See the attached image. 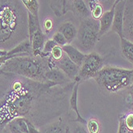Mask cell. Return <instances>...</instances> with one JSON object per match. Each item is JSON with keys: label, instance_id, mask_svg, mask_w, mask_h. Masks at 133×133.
Returning a JSON list of instances; mask_svg holds the SVG:
<instances>
[{"label": "cell", "instance_id": "52a82bcc", "mask_svg": "<svg viewBox=\"0 0 133 133\" xmlns=\"http://www.w3.org/2000/svg\"><path fill=\"white\" fill-rule=\"evenodd\" d=\"M127 0H115L113 3L114 6V17L111 26V30L113 32L116 33L119 38L123 37V17H124V11Z\"/></svg>", "mask_w": 133, "mask_h": 133}, {"label": "cell", "instance_id": "f546056e", "mask_svg": "<svg viewBox=\"0 0 133 133\" xmlns=\"http://www.w3.org/2000/svg\"><path fill=\"white\" fill-rule=\"evenodd\" d=\"M83 125H84V124H82V123L75 125L71 132V133H88V130L85 128L84 126H83Z\"/></svg>", "mask_w": 133, "mask_h": 133}, {"label": "cell", "instance_id": "603a6c76", "mask_svg": "<svg viewBox=\"0 0 133 133\" xmlns=\"http://www.w3.org/2000/svg\"><path fill=\"white\" fill-rule=\"evenodd\" d=\"M87 130L88 133H99L100 124L95 119H91L87 122Z\"/></svg>", "mask_w": 133, "mask_h": 133}, {"label": "cell", "instance_id": "e575fe53", "mask_svg": "<svg viewBox=\"0 0 133 133\" xmlns=\"http://www.w3.org/2000/svg\"><path fill=\"white\" fill-rule=\"evenodd\" d=\"M68 133H71V131H68Z\"/></svg>", "mask_w": 133, "mask_h": 133}, {"label": "cell", "instance_id": "44dd1931", "mask_svg": "<svg viewBox=\"0 0 133 133\" xmlns=\"http://www.w3.org/2000/svg\"><path fill=\"white\" fill-rule=\"evenodd\" d=\"M26 10L39 18V3L38 0H21Z\"/></svg>", "mask_w": 133, "mask_h": 133}, {"label": "cell", "instance_id": "7c38bea8", "mask_svg": "<svg viewBox=\"0 0 133 133\" xmlns=\"http://www.w3.org/2000/svg\"><path fill=\"white\" fill-rule=\"evenodd\" d=\"M113 17H114V6L112 5V6L108 11L103 12V14L99 19V37L105 35V33H107L111 28Z\"/></svg>", "mask_w": 133, "mask_h": 133}, {"label": "cell", "instance_id": "5b68a950", "mask_svg": "<svg viewBox=\"0 0 133 133\" xmlns=\"http://www.w3.org/2000/svg\"><path fill=\"white\" fill-rule=\"evenodd\" d=\"M99 32V22L91 17L83 18L76 35L77 48L83 53L92 51L97 43Z\"/></svg>", "mask_w": 133, "mask_h": 133}, {"label": "cell", "instance_id": "ac0fdd59", "mask_svg": "<svg viewBox=\"0 0 133 133\" xmlns=\"http://www.w3.org/2000/svg\"><path fill=\"white\" fill-rule=\"evenodd\" d=\"M31 43L32 47V53L37 51H43L45 44V36L41 28L34 34Z\"/></svg>", "mask_w": 133, "mask_h": 133}, {"label": "cell", "instance_id": "4316f807", "mask_svg": "<svg viewBox=\"0 0 133 133\" xmlns=\"http://www.w3.org/2000/svg\"><path fill=\"white\" fill-rule=\"evenodd\" d=\"M56 46H58V44H57L53 39H48V40H46L45 42L44 46H43V51L44 53L51 55V51L53 50L54 47Z\"/></svg>", "mask_w": 133, "mask_h": 133}, {"label": "cell", "instance_id": "4fadbf2b", "mask_svg": "<svg viewBox=\"0 0 133 133\" xmlns=\"http://www.w3.org/2000/svg\"><path fill=\"white\" fill-rule=\"evenodd\" d=\"M79 82H75L74 87L72 88V91H71V96L70 98V107L71 108L72 111H74L76 114V119H74V122H77L79 123H82V124L86 125L87 124V120L84 118L82 117V116L80 115V113L78 109V105H77V102H78V89H79Z\"/></svg>", "mask_w": 133, "mask_h": 133}, {"label": "cell", "instance_id": "ffe728a7", "mask_svg": "<svg viewBox=\"0 0 133 133\" xmlns=\"http://www.w3.org/2000/svg\"><path fill=\"white\" fill-rule=\"evenodd\" d=\"M40 29V23L39 18L28 11V33H29V40L31 41L34 34Z\"/></svg>", "mask_w": 133, "mask_h": 133}, {"label": "cell", "instance_id": "d4e9b609", "mask_svg": "<svg viewBox=\"0 0 133 133\" xmlns=\"http://www.w3.org/2000/svg\"><path fill=\"white\" fill-rule=\"evenodd\" d=\"M43 133H64V128L60 123H55L47 127Z\"/></svg>", "mask_w": 133, "mask_h": 133}, {"label": "cell", "instance_id": "8fae6325", "mask_svg": "<svg viewBox=\"0 0 133 133\" xmlns=\"http://www.w3.org/2000/svg\"><path fill=\"white\" fill-rule=\"evenodd\" d=\"M62 48L65 53V55L76 65L79 66H81L82 63L83 62L86 54L83 53L79 51L77 47H75L71 44H66L65 46H62Z\"/></svg>", "mask_w": 133, "mask_h": 133}, {"label": "cell", "instance_id": "83f0119b", "mask_svg": "<svg viewBox=\"0 0 133 133\" xmlns=\"http://www.w3.org/2000/svg\"><path fill=\"white\" fill-rule=\"evenodd\" d=\"M124 122L127 128L130 131H133V112H130L128 115H125Z\"/></svg>", "mask_w": 133, "mask_h": 133}, {"label": "cell", "instance_id": "30bf717a", "mask_svg": "<svg viewBox=\"0 0 133 133\" xmlns=\"http://www.w3.org/2000/svg\"><path fill=\"white\" fill-rule=\"evenodd\" d=\"M46 79L59 86H66L69 84L71 79L59 68L49 69L45 74Z\"/></svg>", "mask_w": 133, "mask_h": 133}, {"label": "cell", "instance_id": "9c48e42d", "mask_svg": "<svg viewBox=\"0 0 133 133\" xmlns=\"http://www.w3.org/2000/svg\"><path fill=\"white\" fill-rule=\"evenodd\" d=\"M126 3L124 17H123V35L125 39L133 43V3Z\"/></svg>", "mask_w": 133, "mask_h": 133}, {"label": "cell", "instance_id": "2e32d148", "mask_svg": "<svg viewBox=\"0 0 133 133\" xmlns=\"http://www.w3.org/2000/svg\"><path fill=\"white\" fill-rule=\"evenodd\" d=\"M71 6L72 9H74L75 11L79 15H80L81 18H86L91 17L90 9L84 0H75V1H72Z\"/></svg>", "mask_w": 133, "mask_h": 133}, {"label": "cell", "instance_id": "d590c367", "mask_svg": "<svg viewBox=\"0 0 133 133\" xmlns=\"http://www.w3.org/2000/svg\"><path fill=\"white\" fill-rule=\"evenodd\" d=\"M87 1H88V0H87Z\"/></svg>", "mask_w": 133, "mask_h": 133}, {"label": "cell", "instance_id": "ba28073f", "mask_svg": "<svg viewBox=\"0 0 133 133\" xmlns=\"http://www.w3.org/2000/svg\"><path fill=\"white\" fill-rule=\"evenodd\" d=\"M56 68L61 70L71 80L75 81L76 79L79 71V66L73 63L68 56L64 55L63 58L59 61H54Z\"/></svg>", "mask_w": 133, "mask_h": 133}, {"label": "cell", "instance_id": "d6a6232c", "mask_svg": "<svg viewBox=\"0 0 133 133\" xmlns=\"http://www.w3.org/2000/svg\"><path fill=\"white\" fill-rule=\"evenodd\" d=\"M7 55V51L0 49V56H4V55Z\"/></svg>", "mask_w": 133, "mask_h": 133}, {"label": "cell", "instance_id": "9a60e30c", "mask_svg": "<svg viewBox=\"0 0 133 133\" xmlns=\"http://www.w3.org/2000/svg\"><path fill=\"white\" fill-rule=\"evenodd\" d=\"M58 31L63 35L66 41H68V44H70L76 38L78 30L72 23L66 22L59 26V27L58 28Z\"/></svg>", "mask_w": 133, "mask_h": 133}, {"label": "cell", "instance_id": "6da1fadb", "mask_svg": "<svg viewBox=\"0 0 133 133\" xmlns=\"http://www.w3.org/2000/svg\"><path fill=\"white\" fill-rule=\"evenodd\" d=\"M59 85L35 81L11 72L0 71V132L9 122L24 117L32 123V112L38 111L41 101L54 99Z\"/></svg>", "mask_w": 133, "mask_h": 133}, {"label": "cell", "instance_id": "484cf974", "mask_svg": "<svg viewBox=\"0 0 133 133\" xmlns=\"http://www.w3.org/2000/svg\"><path fill=\"white\" fill-rule=\"evenodd\" d=\"M52 39L58 44L60 46H63L66 44H68V41H66V38L63 36V35L62 33H60L59 31H57L54 34Z\"/></svg>", "mask_w": 133, "mask_h": 133}, {"label": "cell", "instance_id": "4dcf8cb0", "mask_svg": "<svg viewBox=\"0 0 133 133\" xmlns=\"http://www.w3.org/2000/svg\"><path fill=\"white\" fill-rule=\"evenodd\" d=\"M27 124H28V130H29V133H41L39 130L36 128L35 125L33 124L30 120L27 121Z\"/></svg>", "mask_w": 133, "mask_h": 133}, {"label": "cell", "instance_id": "1f68e13d", "mask_svg": "<svg viewBox=\"0 0 133 133\" xmlns=\"http://www.w3.org/2000/svg\"><path fill=\"white\" fill-rule=\"evenodd\" d=\"M106 3H108V5H109V6H110V8L112 6V5H113V3H114V2H115V0H104Z\"/></svg>", "mask_w": 133, "mask_h": 133}, {"label": "cell", "instance_id": "277c9868", "mask_svg": "<svg viewBox=\"0 0 133 133\" xmlns=\"http://www.w3.org/2000/svg\"><path fill=\"white\" fill-rule=\"evenodd\" d=\"M95 80L108 92L115 93L131 87L133 83V69L106 66L94 77Z\"/></svg>", "mask_w": 133, "mask_h": 133}, {"label": "cell", "instance_id": "8992f818", "mask_svg": "<svg viewBox=\"0 0 133 133\" xmlns=\"http://www.w3.org/2000/svg\"><path fill=\"white\" fill-rule=\"evenodd\" d=\"M103 58L96 52L86 54L85 59L79 66V71L75 82H81L96 76L97 73L103 68Z\"/></svg>", "mask_w": 133, "mask_h": 133}, {"label": "cell", "instance_id": "cb8c5ba5", "mask_svg": "<svg viewBox=\"0 0 133 133\" xmlns=\"http://www.w3.org/2000/svg\"><path fill=\"white\" fill-rule=\"evenodd\" d=\"M64 55H65V53H64V51H63V50L62 48V46L58 45V46H55L53 48V50L51 52L50 56L54 61H59L63 58V56Z\"/></svg>", "mask_w": 133, "mask_h": 133}, {"label": "cell", "instance_id": "5bb4252c", "mask_svg": "<svg viewBox=\"0 0 133 133\" xmlns=\"http://www.w3.org/2000/svg\"><path fill=\"white\" fill-rule=\"evenodd\" d=\"M27 121L24 117H18L9 122L6 128L10 133H29Z\"/></svg>", "mask_w": 133, "mask_h": 133}, {"label": "cell", "instance_id": "7a4b0ae2", "mask_svg": "<svg viewBox=\"0 0 133 133\" xmlns=\"http://www.w3.org/2000/svg\"><path fill=\"white\" fill-rule=\"evenodd\" d=\"M29 39L28 11L21 0H0V49L10 51Z\"/></svg>", "mask_w": 133, "mask_h": 133}, {"label": "cell", "instance_id": "3957f363", "mask_svg": "<svg viewBox=\"0 0 133 133\" xmlns=\"http://www.w3.org/2000/svg\"><path fill=\"white\" fill-rule=\"evenodd\" d=\"M48 58L34 55L17 56L6 61L0 66V71L11 72L35 81L46 83L45 74L49 70Z\"/></svg>", "mask_w": 133, "mask_h": 133}, {"label": "cell", "instance_id": "f1b7e54d", "mask_svg": "<svg viewBox=\"0 0 133 133\" xmlns=\"http://www.w3.org/2000/svg\"><path fill=\"white\" fill-rule=\"evenodd\" d=\"M43 27H44V29H45L46 33L50 32L52 30V28H53V21H52L51 18H46V19L44 20V22H43Z\"/></svg>", "mask_w": 133, "mask_h": 133}, {"label": "cell", "instance_id": "836d02e7", "mask_svg": "<svg viewBox=\"0 0 133 133\" xmlns=\"http://www.w3.org/2000/svg\"><path fill=\"white\" fill-rule=\"evenodd\" d=\"M70 1H71V2H72V1H75V0H70Z\"/></svg>", "mask_w": 133, "mask_h": 133}, {"label": "cell", "instance_id": "d6986e66", "mask_svg": "<svg viewBox=\"0 0 133 133\" xmlns=\"http://www.w3.org/2000/svg\"><path fill=\"white\" fill-rule=\"evenodd\" d=\"M51 6L57 17H61L68 11V0H52Z\"/></svg>", "mask_w": 133, "mask_h": 133}, {"label": "cell", "instance_id": "7402d4cb", "mask_svg": "<svg viewBox=\"0 0 133 133\" xmlns=\"http://www.w3.org/2000/svg\"><path fill=\"white\" fill-rule=\"evenodd\" d=\"M91 18L96 20H99L103 14V7L100 3H96L90 7Z\"/></svg>", "mask_w": 133, "mask_h": 133}, {"label": "cell", "instance_id": "e0dca14e", "mask_svg": "<svg viewBox=\"0 0 133 133\" xmlns=\"http://www.w3.org/2000/svg\"><path fill=\"white\" fill-rule=\"evenodd\" d=\"M120 45L123 57L133 65V43L125 39L124 37H121Z\"/></svg>", "mask_w": 133, "mask_h": 133}]
</instances>
